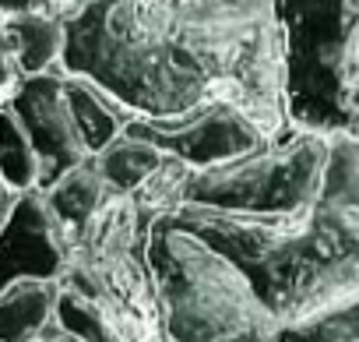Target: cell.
Listing matches in <instances>:
<instances>
[{
  "mask_svg": "<svg viewBox=\"0 0 359 342\" xmlns=\"http://www.w3.org/2000/svg\"><path fill=\"white\" fill-rule=\"evenodd\" d=\"M148 272L169 342L359 335V138H334L324 188L299 216H155Z\"/></svg>",
  "mask_w": 359,
  "mask_h": 342,
  "instance_id": "6da1fadb",
  "label": "cell"
},
{
  "mask_svg": "<svg viewBox=\"0 0 359 342\" xmlns=\"http://www.w3.org/2000/svg\"><path fill=\"white\" fill-rule=\"evenodd\" d=\"M60 67L134 117L162 120L229 99L275 141L292 134L275 0H92L67 18Z\"/></svg>",
  "mask_w": 359,
  "mask_h": 342,
  "instance_id": "7a4b0ae2",
  "label": "cell"
},
{
  "mask_svg": "<svg viewBox=\"0 0 359 342\" xmlns=\"http://www.w3.org/2000/svg\"><path fill=\"white\" fill-rule=\"evenodd\" d=\"M292 131L359 138V0H275Z\"/></svg>",
  "mask_w": 359,
  "mask_h": 342,
  "instance_id": "3957f363",
  "label": "cell"
},
{
  "mask_svg": "<svg viewBox=\"0 0 359 342\" xmlns=\"http://www.w3.org/2000/svg\"><path fill=\"white\" fill-rule=\"evenodd\" d=\"M334 138L292 131L261 152L212 169H184L172 209H208L226 216L289 219L306 212L327 177Z\"/></svg>",
  "mask_w": 359,
  "mask_h": 342,
  "instance_id": "277c9868",
  "label": "cell"
},
{
  "mask_svg": "<svg viewBox=\"0 0 359 342\" xmlns=\"http://www.w3.org/2000/svg\"><path fill=\"white\" fill-rule=\"evenodd\" d=\"M127 131L148 138L158 145L169 159L184 162L187 169H212L222 162H233L240 155L261 152L275 138L236 103L229 99H212L194 106L191 113L180 117H134Z\"/></svg>",
  "mask_w": 359,
  "mask_h": 342,
  "instance_id": "5b68a950",
  "label": "cell"
},
{
  "mask_svg": "<svg viewBox=\"0 0 359 342\" xmlns=\"http://www.w3.org/2000/svg\"><path fill=\"white\" fill-rule=\"evenodd\" d=\"M8 110L18 117V124L25 127V134L39 155V169H43L39 191L53 188L64 173H71L74 166L92 159V152L81 138V127L74 120L71 99H67V71L64 67L22 78L15 85V92L8 96Z\"/></svg>",
  "mask_w": 359,
  "mask_h": 342,
  "instance_id": "8992f818",
  "label": "cell"
},
{
  "mask_svg": "<svg viewBox=\"0 0 359 342\" xmlns=\"http://www.w3.org/2000/svg\"><path fill=\"white\" fill-rule=\"evenodd\" d=\"M71 265V244L57 226L43 191L15 195L0 219V293L22 282H60Z\"/></svg>",
  "mask_w": 359,
  "mask_h": 342,
  "instance_id": "52a82bcc",
  "label": "cell"
},
{
  "mask_svg": "<svg viewBox=\"0 0 359 342\" xmlns=\"http://www.w3.org/2000/svg\"><path fill=\"white\" fill-rule=\"evenodd\" d=\"M43 198H46L57 226L64 230V240L74 251L88 237V230L99 223V216L113 205V198H120V195H113V188L106 184L99 162L88 159V162L74 166L71 173H64L53 188H46Z\"/></svg>",
  "mask_w": 359,
  "mask_h": 342,
  "instance_id": "ba28073f",
  "label": "cell"
},
{
  "mask_svg": "<svg viewBox=\"0 0 359 342\" xmlns=\"http://www.w3.org/2000/svg\"><path fill=\"white\" fill-rule=\"evenodd\" d=\"M99 169H102V177L106 184L113 188V195L120 198H137L162 169L172 162L158 145H151L148 138L134 134V131H123L106 152L95 155Z\"/></svg>",
  "mask_w": 359,
  "mask_h": 342,
  "instance_id": "9c48e42d",
  "label": "cell"
},
{
  "mask_svg": "<svg viewBox=\"0 0 359 342\" xmlns=\"http://www.w3.org/2000/svg\"><path fill=\"white\" fill-rule=\"evenodd\" d=\"M8 29H11V39H15L22 78L46 74V71H57L64 64L67 18L43 11V8H32V11H22V15H8Z\"/></svg>",
  "mask_w": 359,
  "mask_h": 342,
  "instance_id": "30bf717a",
  "label": "cell"
},
{
  "mask_svg": "<svg viewBox=\"0 0 359 342\" xmlns=\"http://www.w3.org/2000/svg\"><path fill=\"white\" fill-rule=\"evenodd\" d=\"M67 99H71L74 120L81 127V138H85L92 159L99 152H106L134 120V113L127 106H120L106 88H99L95 81L78 78V74H67Z\"/></svg>",
  "mask_w": 359,
  "mask_h": 342,
  "instance_id": "8fae6325",
  "label": "cell"
},
{
  "mask_svg": "<svg viewBox=\"0 0 359 342\" xmlns=\"http://www.w3.org/2000/svg\"><path fill=\"white\" fill-rule=\"evenodd\" d=\"M53 324L78 342H127L130 338L127 321L109 300L78 293L60 282H57V300H53Z\"/></svg>",
  "mask_w": 359,
  "mask_h": 342,
  "instance_id": "7c38bea8",
  "label": "cell"
},
{
  "mask_svg": "<svg viewBox=\"0 0 359 342\" xmlns=\"http://www.w3.org/2000/svg\"><path fill=\"white\" fill-rule=\"evenodd\" d=\"M57 282H22L0 293V342H36L53 321Z\"/></svg>",
  "mask_w": 359,
  "mask_h": 342,
  "instance_id": "4fadbf2b",
  "label": "cell"
},
{
  "mask_svg": "<svg viewBox=\"0 0 359 342\" xmlns=\"http://www.w3.org/2000/svg\"><path fill=\"white\" fill-rule=\"evenodd\" d=\"M39 180H43L39 155L18 117L4 103L0 106V184L8 188V195H29L39 191Z\"/></svg>",
  "mask_w": 359,
  "mask_h": 342,
  "instance_id": "5bb4252c",
  "label": "cell"
},
{
  "mask_svg": "<svg viewBox=\"0 0 359 342\" xmlns=\"http://www.w3.org/2000/svg\"><path fill=\"white\" fill-rule=\"evenodd\" d=\"M18 81H22V67H18L15 39H11V29H8V15H0V92H4V99L15 92Z\"/></svg>",
  "mask_w": 359,
  "mask_h": 342,
  "instance_id": "9a60e30c",
  "label": "cell"
},
{
  "mask_svg": "<svg viewBox=\"0 0 359 342\" xmlns=\"http://www.w3.org/2000/svg\"><path fill=\"white\" fill-rule=\"evenodd\" d=\"M36 4H39L43 11H53V15H60V18H71L74 11H81L85 4H92V0H36Z\"/></svg>",
  "mask_w": 359,
  "mask_h": 342,
  "instance_id": "2e32d148",
  "label": "cell"
},
{
  "mask_svg": "<svg viewBox=\"0 0 359 342\" xmlns=\"http://www.w3.org/2000/svg\"><path fill=\"white\" fill-rule=\"evenodd\" d=\"M39 8L36 0H0V15H22V11H32Z\"/></svg>",
  "mask_w": 359,
  "mask_h": 342,
  "instance_id": "e0dca14e",
  "label": "cell"
},
{
  "mask_svg": "<svg viewBox=\"0 0 359 342\" xmlns=\"http://www.w3.org/2000/svg\"><path fill=\"white\" fill-rule=\"evenodd\" d=\"M36 342H78V338H71V335H67V331H60V328H57V324H53V321H50V324H46V328H43V335H39V338H36Z\"/></svg>",
  "mask_w": 359,
  "mask_h": 342,
  "instance_id": "ac0fdd59",
  "label": "cell"
},
{
  "mask_svg": "<svg viewBox=\"0 0 359 342\" xmlns=\"http://www.w3.org/2000/svg\"><path fill=\"white\" fill-rule=\"evenodd\" d=\"M11 198H15V195H8V188H4V184H0V219H4V212H8V205H11Z\"/></svg>",
  "mask_w": 359,
  "mask_h": 342,
  "instance_id": "d6986e66",
  "label": "cell"
},
{
  "mask_svg": "<svg viewBox=\"0 0 359 342\" xmlns=\"http://www.w3.org/2000/svg\"><path fill=\"white\" fill-rule=\"evenodd\" d=\"M127 342H165V335L158 331V335H151V338H141V335H130Z\"/></svg>",
  "mask_w": 359,
  "mask_h": 342,
  "instance_id": "ffe728a7",
  "label": "cell"
},
{
  "mask_svg": "<svg viewBox=\"0 0 359 342\" xmlns=\"http://www.w3.org/2000/svg\"><path fill=\"white\" fill-rule=\"evenodd\" d=\"M345 342H359V335H352V338H345Z\"/></svg>",
  "mask_w": 359,
  "mask_h": 342,
  "instance_id": "44dd1931",
  "label": "cell"
},
{
  "mask_svg": "<svg viewBox=\"0 0 359 342\" xmlns=\"http://www.w3.org/2000/svg\"><path fill=\"white\" fill-rule=\"evenodd\" d=\"M4 103H8V99H4V92H0V106H4Z\"/></svg>",
  "mask_w": 359,
  "mask_h": 342,
  "instance_id": "7402d4cb",
  "label": "cell"
}]
</instances>
